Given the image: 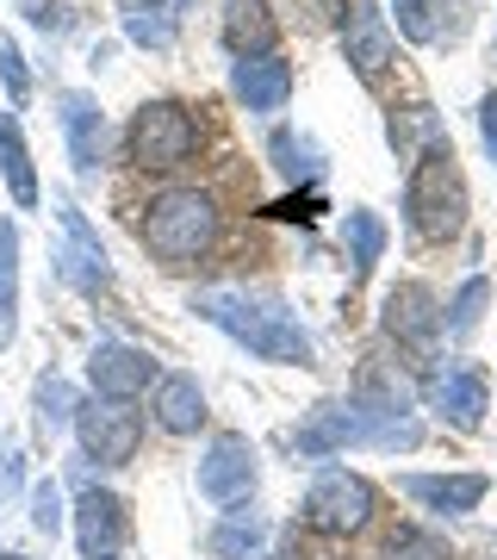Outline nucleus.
<instances>
[{
    "label": "nucleus",
    "mask_w": 497,
    "mask_h": 560,
    "mask_svg": "<svg viewBox=\"0 0 497 560\" xmlns=\"http://www.w3.org/2000/svg\"><path fill=\"white\" fill-rule=\"evenodd\" d=\"M199 318H212L224 337H237L249 355L261 361H280V368H305L311 361V337L298 330V318L274 300H256L242 287H212L199 293Z\"/></svg>",
    "instance_id": "nucleus-1"
},
{
    "label": "nucleus",
    "mask_w": 497,
    "mask_h": 560,
    "mask_svg": "<svg viewBox=\"0 0 497 560\" xmlns=\"http://www.w3.org/2000/svg\"><path fill=\"white\" fill-rule=\"evenodd\" d=\"M404 212H411V231L423 243H448L466 224V180H460V162H454V143L448 138L417 150L411 187H404Z\"/></svg>",
    "instance_id": "nucleus-2"
},
{
    "label": "nucleus",
    "mask_w": 497,
    "mask_h": 560,
    "mask_svg": "<svg viewBox=\"0 0 497 560\" xmlns=\"http://www.w3.org/2000/svg\"><path fill=\"white\" fill-rule=\"evenodd\" d=\"M143 243H150V256L162 268H193L218 243V206H212V194H199V187L162 194L150 206V219H143Z\"/></svg>",
    "instance_id": "nucleus-3"
},
{
    "label": "nucleus",
    "mask_w": 497,
    "mask_h": 560,
    "mask_svg": "<svg viewBox=\"0 0 497 560\" xmlns=\"http://www.w3.org/2000/svg\"><path fill=\"white\" fill-rule=\"evenodd\" d=\"M125 143H131V162H138V168L168 175V168H180V162L199 150V125L180 101H150V106H138Z\"/></svg>",
    "instance_id": "nucleus-4"
},
{
    "label": "nucleus",
    "mask_w": 497,
    "mask_h": 560,
    "mask_svg": "<svg viewBox=\"0 0 497 560\" xmlns=\"http://www.w3.org/2000/svg\"><path fill=\"white\" fill-rule=\"evenodd\" d=\"M75 436H81V455L87 460L125 467L143 442V411L131 399H87V405H75Z\"/></svg>",
    "instance_id": "nucleus-5"
},
{
    "label": "nucleus",
    "mask_w": 497,
    "mask_h": 560,
    "mask_svg": "<svg viewBox=\"0 0 497 560\" xmlns=\"http://www.w3.org/2000/svg\"><path fill=\"white\" fill-rule=\"evenodd\" d=\"M374 504H379L374 486L360 480V474H348V467H323L318 480H311V492H305V523L323 529V536H355V529H367Z\"/></svg>",
    "instance_id": "nucleus-6"
},
{
    "label": "nucleus",
    "mask_w": 497,
    "mask_h": 560,
    "mask_svg": "<svg viewBox=\"0 0 497 560\" xmlns=\"http://www.w3.org/2000/svg\"><path fill=\"white\" fill-rule=\"evenodd\" d=\"M423 399L436 405L441 418H454L460 430H478L485 411H492V381H485V368H473V361H441L436 374L423 381Z\"/></svg>",
    "instance_id": "nucleus-7"
},
{
    "label": "nucleus",
    "mask_w": 497,
    "mask_h": 560,
    "mask_svg": "<svg viewBox=\"0 0 497 560\" xmlns=\"http://www.w3.org/2000/svg\"><path fill=\"white\" fill-rule=\"evenodd\" d=\"M249 486H256V448H249V436H237V430L212 436V448L199 460V492L212 504H242Z\"/></svg>",
    "instance_id": "nucleus-8"
},
{
    "label": "nucleus",
    "mask_w": 497,
    "mask_h": 560,
    "mask_svg": "<svg viewBox=\"0 0 497 560\" xmlns=\"http://www.w3.org/2000/svg\"><path fill=\"white\" fill-rule=\"evenodd\" d=\"M75 541L87 560H113L131 541V517H125V499L119 492H81L75 499Z\"/></svg>",
    "instance_id": "nucleus-9"
},
{
    "label": "nucleus",
    "mask_w": 497,
    "mask_h": 560,
    "mask_svg": "<svg viewBox=\"0 0 497 560\" xmlns=\"http://www.w3.org/2000/svg\"><path fill=\"white\" fill-rule=\"evenodd\" d=\"M342 50H348L360 81H379V69L392 62V25H386V13H379L374 0H348V13H342Z\"/></svg>",
    "instance_id": "nucleus-10"
},
{
    "label": "nucleus",
    "mask_w": 497,
    "mask_h": 560,
    "mask_svg": "<svg viewBox=\"0 0 497 560\" xmlns=\"http://www.w3.org/2000/svg\"><path fill=\"white\" fill-rule=\"evenodd\" d=\"M87 381H94V399H138L156 381V361L131 342H99L94 361H87Z\"/></svg>",
    "instance_id": "nucleus-11"
},
{
    "label": "nucleus",
    "mask_w": 497,
    "mask_h": 560,
    "mask_svg": "<svg viewBox=\"0 0 497 560\" xmlns=\"http://www.w3.org/2000/svg\"><path fill=\"white\" fill-rule=\"evenodd\" d=\"M398 486H404L417 504L441 511V517H466V511H478V504H485V492H492V480H485V474H404Z\"/></svg>",
    "instance_id": "nucleus-12"
},
{
    "label": "nucleus",
    "mask_w": 497,
    "mask_h": 560,
    "mask_svg": "<svg viewBox=\"0 0 497 560\" xmlns=\"http://www.w3.org/2000/svg\"><path fill=\"white\" fill-rule=\"evenodd\" d=\"M230 88H237V101L249 106V113H280V106H286V94H293V62H280V57H242L237 75H230Z\"/></svg>",
    "instance_id": "nucleus-13"
},
{
    "label": "nucleus",
    "mask_w": 497,
    "mask_h": 560,
    "mask_svg": "<svg viewBox=\"0 0 497 560\" xmlns=\"http://www.w3.org/2000/svg\"><path fill=\"white\" fill-rule=\"evenodd\" d=\"M386 330H392L398 342H436V330H441L436 293H429V287H417V280L392 287V300H386Z\"/></svg>",
    "instance_id": "nucleus-14"
},
{
    "label": "nucleus",
    "mask_w": 497,
    "mask_h": 560,
    "mask_svg": "<svg viewBox=\"0 0 497 560\" xmlns=\"http://www.w3.org/2000/svg\"><path fill=\"white\" fill-rule=\"evenodd\" d=\"M62 131H69V156H75L81 175L99 168V156H106V119H99L94 94H81V88L62 94Z\"/></svg>",
    "instance_id": "nucleus-15"
},
{
    "label": "nucleus",
    "mask_w": 497,
    "mask_h": 560,
    "mask_svg": "<svg viewBox=\"0 0 497 560\" xmlns=\"http://www.w3.org/2000/svg\"><path fill=\"white\" fill-rule=\"evenodd\" d=\"M274 13H268V0H224V44L242 57H274Z\"/></svg>",
    "instance_id": "nucleus-16"
},
{
    "label": "nucleus",
    "mask_w": 497,
    "mask_h": 560,
    "mask_svg": "<svg viewBox=\"0 0 497 560\" xmlns=\"http://www.w3.org/2000/svg\"><path fill=\"white\" fill-rule=\"evenodd\" d=\"M298 455H311V460H323V455H342L348 442H360V423H355V405H318L311 418L298 423Z\"/></svg>",
    "instance_id": "nucleus-17"
},
{
    "label": "nucleus",
    "mask_w": 497,
    "mask_h": 560,
    "mask_svg": "<svg viewBox=\"0 0 497 560\" xmlns=\"http://www.w3.org/2000/svg\"><path fill=\"white\" fill-rule=\"evenodd\" d=\"M156 423L168 436H193L205 423V393H199L193 374H162L156 381Z\"/></svg>",
    "instance_id": "nucleus-18"
},
{
    "label": "nucleus",
    "mask_w": 497,
    "mask_h": 560,
    "mask_svg": "<svg viewBox=\"0 0 497 560\" xmlns=\"http://www.w3.org/2000/svg\"><path fill=\"white\" fill-rule=\"evenodd\" d=\"M62 224H69V256H62V268H69V280L75 287H87V293H99L106 287V256H99V243L87 237V224H81V212L75 206H62Z\"/></svg>",
    "instance_id": "nucleus-19"
},
{
    "label": "nucleus",
    "mask_w": 497,
    "mask_h": 560,
    "mask_svg": "<svg viewBox=\"0 0 497 560\" xmlns=\"http://www.w3.org/2000/svg\"><path fill=\"white\" fill-rule=\"evenodd\" d=\"M0 168H7V187L20 206H38V175H32V150L20 138V119L0 113Z\"/></svg>",
    "instance_id": "nucleus-20"
},
{
    "label": "nucleus",
    "mask_w": 497,
    "mask_h": 560,
    "mask_svg": "<svg viewBox=\"0 0 497 560\" xmlns=\"http://www.w3.org/2000/svg\"><path fill=\"white\" fill-rule=\"evenodd\" d=\"M261 536H268V529H261L256 511H230V517L205 536V548H212L218 560H256L261 555Z\"/></svg>",
    "instance_id": "nucleus-21"
},
{
    "label": "nucleus",
    "mask_w": 497,
    "mask_h": 560,
    "mask_svg": "<svg viewBox=\"0 0 497 560\" xmlns=\"http://www.w3.org/2000/svg\"><path fill=\"white\" fill-rule=\"evenodd\" d=\"M13 312H20V231L0 219V349L13 342Z\"/></svg>",
    "instance_id": "nucleus-22"
},
{
    "label": "nucleus",
    "mask_w": 497,
    "mask_h": 560,
    "mask_svg": "<svg viewBox=\"0 0 497 560\" xmlns=\"http://www.w3.org/2000/svg\"><path fill=\"white\" fill-rule=\"evenodd\" d=\"M119 7H125V32L138 44H156V50L175 44V20L162 13V0H119Z\"/></svg>",
    "instance_id": "nucleus-23"
},
{
    "label": "nucleus",
    "mask_w": 497,
    "mask_h": 560,
    "mask_svg": "<svg viewBox=\"0 0 497 560\" xmlns=\"http://www.w3.org/2000/svg\"><path fill=\"white\" fill-rule=\"evenodd\" d=\"M379 560H448V541L417 529V523H398L392 536L379 541Z\"/></svg>",
    "instance_id": "nucleus-24"
},
{
    "label": "nucleus",
    "mask_w": 497,
    "mask_h": 560,
    "mask_svg": "<svg viewBox=\"0 0 497 560\" xmlns=\"http://www.w3.org/2000/svg\"><path fill=\"white\" fill-rule=\"evenodd\" d=\"M441 138V119L429 113V106H404V113H392V150L398 156H411V150H429V143Z\"/></svg>",
    "instance_id": "nucleus-25"
},
{
    "label": "nucleus",
    "mask_w": 497,
    "mask_h": 560,
    "mask_svg": "<svg viewBox=\"0 0 497 560\" xmlns=\"http://www.w3.org/2000/svg\"><path fill=\"white\" fill-rule=\"evenodd\" d=\"M485 300H492V287H485V280H466V287H460V300L448 305V312H441V324H448V330H454V337H466V330H478V318H485Z\"/></svg>",
    "instance_id": "nucleus-26"
},
{
    "label": "nucleus",
    "mask_w": 497,
    "mask_h": 560,
    "mask_svg": "<svg viewBox=\"0 0 497 560\" xmlns=\"http://www.w3.org/2000/svg\"><path fill=\"white\" fill-rule=\"evenodd\" d=\"M398 13V32L411 44H436L441 38V20H436V0H392Z\"/></svg>",
    "instance_id": "nucleus-27"
},
{
    "label": "nucleus",
    "mask_w": 497,
    "mask_h": 560,
    "mask_svg": "<svg viewBox=\"0 0 497 560\" xmlns=\"http://www.w3.org/2000/svg\"><path fill=\"white\" fill-rule=\"evenodd\" d=\"M348 237H355V275H367V268L379 261V249H386L379 212H348Z\"/></svg>",
    "instance_id": "nucleus-28"
},
{
    "label": "nucleus",
    "mask_w": 497,
    "mask_h": 560,
    "mask_svg": "<svg viewBox=\"0 0 497 560\" xmlns=\"http://www.w3.org/2000/svg\"><path fill=\"white\" fill-rule=\"evenodd\" d=\"M75 418V393H69V381H57V374H44L38 381V423L44 430H57V423Z\"/></svg>",
    "instance_id": "nucleus-29"
},
{
    "label": "nucleus",
    "mask_w": 497,
    "mask_h": 560,
    "mask_svg": "<svg viewBox=\"0 0 497 560\" xmlns=\"http://www.w3.org/2000/svg\"><path fill=\"white\" fill-rule=\"evenodd\" d=\"M286 13H293L305 32H323V25H336L348 13V0H286Z\"/></svg>",
    "instance_id": "nucleus-30"
},
{
    "label": "nucleus",
    "mask_w": 497,
    "mask_h": 560,
    "mask_svg": "<svg viewBox=\"0 0 497 560\" xmlns=\"http://www.w3.org/2000/svg\"><path fill=\"white\" fill-rule=\"evenodd\" d=\"M62 517H69V511H62V492H57V480L32 486V523H38L44 536H57V529H62Z\"/></svg>",
    "instance_id": "nucleus-31"
},
{
    "label": "nucleus",
    "mask_w": 497,
    "mask_h": 560,
    "mask_svg": "<svg viewBox=\"0 0 497 560\" xmlns=\"http://www.w3.org/2000/svg\"><path fill=\"white\" fill-rule=\"evenodd\" d=\"M0 75H7V94H13V106L32 94V81H25V62H20V50H13V38H0Z\"/></svg>",
    "instance_id": "nucleus-32"
},
{
    "label": "nucleus",
    "mask_w": 497,
    "mask_h": 560,
    "mask_svg": "<svg viewBox=\"0 0 497 560\" xmlns=\"http://www.w3.org/2000/svg\"><path fill=\"white\" fill-rule=\"evenodd\" d=\"M478 138H485V150H492V162H497V94L478 101Z\"/></svg>",
    "instance_id": "nucleus-33"
},
{
    "label": "nucleus",
    "mask_w": 497,
    "mask_h": 560,
    "mask_svg": "<svg viewBox=\"0 0 497 560\" xmlns=\"http://www.w3.org/2000/svg\"><path fill=\"white\" fill-rule=\"evenodd\" d=\"M318 212V200H280L274 206V219H311Z\"/></svg>",
    "instance_id": "nucleus-34"
},
{
    "label": "nucleus",
    "mask_w": 497,
    "mask_h": 560,
    "mask_svg": "<svg viewBox=\"0 0 497 560\" xmlns=\"http://www.w3.org/2000/svg\"><path fill=\"white\" fill-rule=\"evenodd\" d=\"M0 560H25V555H0Z\"/></svg>",
    "instance_id": "nucleus-35"
},
{
    "label": "nucleus",
    "mask_w": 497,
    "mask_h": 560,
    "mask_svg": "<svg viewBox=\"0 0 497 560\" xmlns=\"http://www.w3.org/2000/svg\"><path fill=\"white\" fill-rule=\"evenodd\" d=\"M175 7H187V0H175Z\"/></svg>",
    "instance_id": "nucleus-36"
}]
</instances>
